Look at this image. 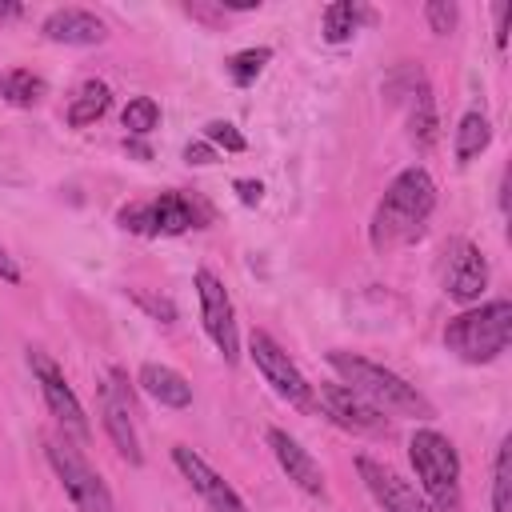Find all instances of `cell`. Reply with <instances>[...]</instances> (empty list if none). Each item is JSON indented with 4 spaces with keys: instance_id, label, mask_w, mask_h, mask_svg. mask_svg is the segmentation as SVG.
I'll return each mask as SVG.
<instances>
[{
    "instance_id": "22",
    "label": "cell",
    "mask_w": 512,
    "mask_h": 512,
    "mask_svg": "<svg viewBox=\"0 0 512 512\" xmlns=\"http://www.w3.org/2000/svg\"><path fill=\"white\" fill-rule=\"evenodd\" d=\"M44 92H48V84H44L36 72H28V68H8V72L0 76V96H4L8 104H16V108H32Z\"/></svg>"
},
{
    "instance_id": "10",
    "label": "cell",
    "mask_w": 512,
    "mask_h": 512,
    "mask_svg": "<svg viewBox=\"0 0 512 512\" xmlns=\"http://www.w3.org/2000/svg\"><path fill=\"white\" fill-rule=\"evenodd\" d=\"M28 368H32V376H36V384H40V396H44L48 412L56 416V424H60L68 436H76V440H88V416H84V404L76 400V392H72V384L64 380L60 364H56L48 352H40V348H28Z\"/></svg>"
},
{
    "instance_id": "14",
    "label": "cell",
    "mask_w": 512,
    "mask_h": 512,
    "mask_svg": "<svg viewBox=\"0 0 512 512\" xmlns=\"http://www.w3.org/2000/svg\"><path fill=\"white\" fill-rule=\"evenodd\" d=\"M172 464L180 468V476L192 484V492L204 500L208 512H248V504L240 500V492H236L200 452H192L188 444H176V448H172Z\"/></svg>"
},
{
    "instance_id": "17",
    "label": "cell",
    "mask_w": 512,
    "mask_h": 512,
    "mask_svg": "<svg viewBox=\"0 0 512 512\" xmlns=\"http://www.w3.org/2000/svg\"><path fill=\"white\" fill-rule=\"evenodd\" d=\"M40 32H44V40H52V44L88 48V44H104L108 24H104L96 12H88V8H56V12L44 16Z\"/></svg>"
},
{
    "instance_id": "3",
    "label": "cell",
    "mask_w": 512,
    "mask_h": 512,
    "mask_svg": "<svg viewBox=\"0 0 512 512\" xmlns=\"http://www.w3.org/2000/svg\"><path fill=\"white\" fill-rule=\"evenodd\" d=\"M512 340V304L488 300L480 308H468L448 320L444 348L464 364H492L500 352H508Z\"/></svg>"
},
{
    "instance_id": "2",
    "label": "cell",
    "mask_w": 512,
    "mask_h": 512,
    "mask_svg": "<svg viewBox=\"0 0 512 512\" xmlns=\"http://www.w3.org/2000/svg\"><path fill=\"white\" fill-rule=\"evenodd\" d=\"M328 364L336 368V376L360 392L368 404H376L380 412H392V416H416V420H428L436 416V408L428 404L424 392H416V384H408L404 376H396L392 368L368 360V356H356V352H344V348H332L328 352Z\"/></svg>"
},
{
    "instance_id": "18",
    "label": "cell",
    "mask_w": 512,
    "mask_h": 512,
    "mask_svg": "<svg viewBox=\"0 0 512 512\" xmlns=\"http://www.w3.org/2000/svg\"><path fill=\"white\" fill-rule=\"evenodd\" d=\"M136 380L164 408H188L192 404V384L176 368H168V364H140V376Z\"/></svg>"
},
{
    "instance_id": "32",
    "label": "cell",
    "mask_w": 512,
    "mask_h": 512,
    "mask_svg": "<svg viewBox=\"0 0 512 512\" xmlns=\"http://www.w3.org/2000/svg\"><path fill=\"white\" fill-rule=\"evenodd\" d=\"M0 280H8V284H20V268H16V260L0 248Z\"/></svg>"
},
{
    "instance_id": "19",
    "label": "cell",
    "mask_w": 512,
    "mask_h": 512,
    "mask_svg": "<svg viewBox=\"0 0 512 512\" xmlns=\"http://www.w3.org/2000/svg\"><path fill=\"white\" fill-rule=\"evenodd\" d=\"M108 104H112L108 84H104V80H84V84L76 88V96L68 100V124H72V128H88V124H96V120L108 112Z\"/></svg>"
},
{
    "instance_id": "21",
    "label": "cell",
    "mask_w": 512,
    "mask_h": 512,
    "mask_svg": "<svg viewBox=\"0 0 512 512\" xmlns=\"http://www.w3.org/2000/svg\"><path fill=\"white\" fill-rule=\"evenodd\" d=\"M364 20H372V12H364V8L352 4V0L328 4V8H324V40H328V44H344V40H352V32H356Z\"/></svg>"
},
{
    "instance_id": "4",
    "label": "cell",
    "mask_w": 512,
    "mask_h": 512,
    "mask_svg": "<svg viewBox=\"0 0 512 512\" xmlns=\"http://www.w3.org/2000/svg\"><path fill=\"white\" fill-rule=\"evenodd\" d=\"M408 460L420 480V496L436 512H460V456L456 444L436 428H416L408 436Z\"/></svg>"
},
{
    "instance_id": "33",
    "label": "cell",
    "mask_w": 512,
    "mask_h": 512,
    "mask_svg": "<svg viewBox=\"0 0 512 512\" xmlns=\"http://www.w3.org/2000/svg\"><path fill=\"white\" fill-rule=\"evenodd\" d=\"M12 16H20V4L16 0H0V20H12Z\"/></svg>"
},
{
    "instance_id": "20",
    "label": "cell",
    "mask_w": 512,
    "mask_h": 512,
    "mask_svg": "<svg viewBox=\"0 0 512 512\" xmlns=\"http://www.w3.org/2000/svg\"><path fill=\"white\" fill-rule=\"evenodd\" d=\"M492 144V124H488V116L484 112H464L460 116V124H456V140H452V152H456V164H468V160H476L484 148Z\"/></svg>"
},
{
    "instance_id": "26",
    "label": "cell",
    "mask_w": 512,
    "mask_h": 512,
    "mask_svg": "<svg viewBox=\"0 0 512 512\" xmlns=\"http://www.w3.org/2000/svg\"><path fill=\"white\" fill-rule=\"evenodd\" d=\"M204 140L212 144V148H224V152H244L248 148V140L236 132V124H228V120H208L204 124Z\"/></svg>"
},
{
    "instance_id": "30",
    "label": "cell",
    "mask_w": 512,
    "mask_h": 512,
    "mask_svg": "<svg viewBox=\"0 0 512 512\" xmlns=\"http://www.w3.org/2000/svg\"><path fill=\"white\" fill-rule=\"evenodd\" d=\"M184 160H188V164H200V168H204V164H212V160H216V148H212L208 140H192V144L184 148Z\"/></svg>"
},
{
    "instance_id": "23",
    "label": "cell",
    "mask_w": 512,
    "mask_h": 512,
    "mask_svg": "<svg viewBox=\"0 0 512 512\" xmlns=\"http://www.w3.org/2000/svg\"><path fill=\"white\" fill-rule=\"evenodd\" d=\"M512 436L500 440L492 456V512H512Z\"/></svg>"
},
{
    "instance_id": "29",
    "label": "cell",
    "mask_w": 512,
    "mask_h": 512,
    "mask_svg": "<svg viewBox=\"0 0 512 512\" xmlns=\"http://www.w3.org/2000/svg\"><path fill=\"white\" fill-rule=\"evenodd\" d=\"M232 188H236L240 204H248V208H256V204L264 200V184H260V180H248V176H240V180H232Z\"/></svg>"
},
{
    "instance_id": "27",
    "label": "cell",
    "mask_w": 512,
    "mask_h": 512,
    "mask_svg": "<svg viewBox=\"0 0 512 512\" xmlns=\"http://www.w3.org/2000/svg\"><path fill=\"white\" fill-rule=\"evenodd\" d=\"M424 20H428V28H432L436 36H448V32L456 28V20H460V8H456L452 0H428V4H424Z\"/></svg>"
},
{
    "instance_id": "25",
    "label": "cell",
    "mask_w": 512,
    "mask_h": 512,
    "mask_svg": "<svg viewBox=\"0 0 512 512\" xmlns=\"http://www.w3.org/2000/svg\"><path fill=\"white\" fill-rule=\"evenodd\" d=\"M124 128H128V136H148V132H156V124H160V104L152 100V96H132L128 104H124Z\"/></svg>"
},
{
    "instance_id": "1",
    "label": "cell",
    "mask_w": 512,
    "mask_h": 512,
    "mask_svg": "<svg viewBox=\"0 0 512 512\" xmlns=\"http://www.w3.org/2000/svg\"><path fill=\"white\" fill-rule=\"evenodd\" d=\"M432 208H436V180L428 176V168L412 164V168L396 172L392 184L384 188L376 212H372V224H368L372 248L392 252V248H404V244L420 240L424 228H428Z\"/></svg>"
},
{
    "instance_id": "16",
    "label": "cell",
    "mask_w": 512,
    "mask_h": 512,
    "mask_svg": "<svg viewBox=\"0 0 512 512\" xmlns=\"http://www.w3.org/2000/svg\"><path fill=\"white\" fill-rule=\"evenodd\" d=\"M268 448H272L276 464L284 468V476H288L300 492L324 500V468L316 464V456H312L296 436H288L284 428H268Z\"/></svg>"
},
{
    "instance_id": "11",
    "label": "cell",
    "mask_w": 512,
    "mask_h": 512,
    "mask_svg": "<svg viewBox=\"0 0 512 512\" xmlns=\"http://www.w3.org/2000/svg\"><path fill=\"white\" fill-rule=\"evenodd\" d=\"M440 284L444 292L456 300V304H476L488 288V260L484 252L464 240V236H452L440 252Z\"/></svg>"
},
{
    "instance_id": "7",
    "label": "cell",
    "mask_w": 512,
    "mask_h": 512,
    "mask_svg": "<svg viewBox=\"0 0 512 512\" xmlns=\"http://www.w3.org/2000/svg\"><path fill=\"white\" fill-rule=\"evenodd\" d=\"M384 96L392 104H404L408 112V140L420 148V152H432L436 144V100H432V88H428V76L416 68V64H400L388 80H384Z\"/></svg>"
},
{
    "instance_id": "28",
    "label": "cell",
    "mask_w": 512,
    "mask_h": 512,
    "mask_svg": "<svg viewBox=\"0 0 512 512\" xmlns=\"http://www.w3.org/2000/svg\"><path fill=\"white\" fill-rule=\"evenodd\" d=\"M132 300H136L152 320H160V324H176V304H172L168 296H156V292H148V288H132Z\"/></svg>"
},
{
    "instance_id": "12",
    "label": "cell",
    "mask_w": 512,
    "mask_h": 512,
    "mask_svg": "<svg viewBox=\"0 0 512 512\" xmlns=\"http://www.w3.org/2000/svg\"><path fill=\"white\" fill-rule=\"evenodd\" d=\"M100 420H104V432L116 444V452L128 464H140L144 452H140V436H136V412H132V396H128L120 368H112L108 380L100 384Z\"/></svg>"
},
{
    "instance_id": "15",
    "label": "cell",
    "mask_w": 512,
    "mask_h": 512,
    "mask_svg": "<svg viewBox=\"0 0 512 512\" xmlns=\"http://www.w3.org/2000/svg\"><path fill=\"white\" fill-rule=\"evenodd\" d=\"M356 472H360L368 496H372L384 512H436L396 468H388V464H380V460H372V456H356Z\"/></svg>"
},
{
    "instance_id": "13",
    "label": "cell",
    "mask_w": 512,
    "mask_h": 512,
    "mask_svg": "<svg viewBox=\"0 0 512 512\" xmlns=\"http://www.w3.org/2000/svg\"><path fill=\"white\" fill-rule=\"evenodd\" d=\"M312 400L344 432H364V436L388 432V416L376 404H368L360 392H352L348 384H320V392H312Z\"/></svg>"
},
{
    "instance_id": "6",
    "label": "cell",
    "mask_w": 512,
    "mask_h": 512,
    "mask_svg": "<svg viewBox=\"0 0 512 512\" xmlns=\"http://www.w3.org/2000/svg\"><path fill=\"white\" fill-rule=\"evenodd\" d=\"M44 456H48V464H52L64 496L76 504V512H116V500H112L104 476L68 440L44 436Z\"/></svg>"
},
{
    "instance_id": "24",
    "label": "cell",
    "mask_w": 512,
    "mask_h": 512,
    "mask_svg": "<svg viewBox=\"0 0 512 512\" xmlns=\"http://www.w3.org/2000/svg\"><path fill=\"white\" fill-rule=\"evenodd\" d=\"M272 60V48H244V52H236V56H228L224 60V72H228V80L236 84V88H248L260 72H264V64Z\"/></svg>"
},
{
    "instance_id": "9",
    "label": "cell",
    "mask_w": 512,
    "mask_h": 512,
    "mask_svg": "<svg viewBox=\"0 0 512 512\" xmlns=\"http://www.w3.org/2000/svg\"><path fill=\"white\" fill-rule=\"evenodd\" d=\"M196 296H200V320L208 340L216 344V352L224 356V364L240 360V332H236V308L228 288L220 284V276L212 268H196Z\"/></svg>"
},
{
    "instance_id": "5",
    "label": "cell",
    "mask_w": 512,
    "mask_h": 512,
    "mask_svg": "<svg viewBox=\"0 0 512 512\" xmlns=\"http://www.w3.org/2000/svg\"><path fill=\"white\" fill-rule=\"evenodd\" d=\"M116 220H120V228L140 232V236H180L188 228H204L212 220V212L184 192H160L152 200L124 204L116 212Z\"/></svg>"
},
{
    "instance_id": "31",
    "label": "cell",
    "mask_w": 512,
    "mask_h": 512,
    "mask_svg": "<svg viewBox=\"0 0 512 512\" xmlns=\"http://www.w3.org/2000/svg\"><path fill=\"white\" fill-rule=\"evenodd\" d=\"M508 4H496V48H504L508 44Z\"/></svg>"
},
{
    "instance_id": "8",
    "label": "cell",
    "mask_w": 512,
    "mask_h": 512,
    "mask_svg": "<svg viewBox=\"0 0 512 512\" xmlns=\"http://www.w3.org/2000/svg\"><path fill=\"white\" fill-rule=\"evenodd\" d=\"M248 356H252V364L260 368V376H264V384L280 396V400H288L292 408H300V412H308V408H316V400H312V384L304 380V372L288 360V352L268 336V332H252L248 336Z\"/></svg>"
}]
</instances>
